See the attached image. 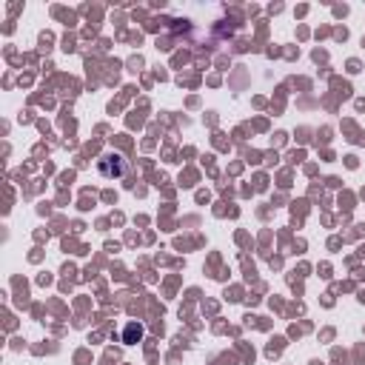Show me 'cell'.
Instances as JSON below:
<instances>
[{
    "mask_svg": "<svg viewBox=\"0 0 365 365\" xmlns=\"http://www.w3.org/2000/svg\"><path fill=\"white\" fill-rule=\"evenodd\" d=\"M100 172H103L106 177H111V175H120V172H123V163H120V157L115 160V165H111V163H100Z\"/></svg>",
    "mask_w": 365,
    "mask_h": 365,
    "instance_id": "obj_1",
    "label": "cell"
},
{
    "mask_svg": "<svg viewBox=\"0 0 365 365\" xmlns=\"http://www.w3.org/2000/svg\"><path fill=\"white\" fill-rule=\"evenodd\" d=\"M140 336H143V328L131 323V325L126 328V336H123V340H126V343H134V340H140Z\"/></svg>",
    "mask_w": 365,
    "mask_h": 365,
    "instance_id": "obj_2",
    "label": "cell"
}]
</instances>
